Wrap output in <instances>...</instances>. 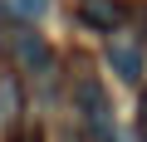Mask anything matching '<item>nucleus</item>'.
Wrapping results in <instances>:
<instances>
[{
	"label": "nucleus",
	"mask_w": 147,
	"mask_h": 142,
	"mask_svg": "<svg viewBox=\"0 0 147 142\" xmlns=\"http://www.w3.org/2000/svg\"><path fill=\"white\" fill-rule=\"evenodd\" d=\"M74 113H79L84 132L93 142H118V122H113V103L103 93V83L93 74H79V83H74Z\"/></svg>",
	"instance_id": "nucleus-1"
},
{
	"label": "nucleus",
	"mask_w": 147,
	"mask_h": 142,
	"mask_svg": "<svg viewBox=\"0 0 147 142\" xmlns=\"http://www.w3.org/2000/svg\"><path fill=\"white\" fill-rule=\"evenodd\" d=\"M15 59H20L25 74H34V79H49V74H54V49H49L34 30H20V34H15Z\"/></svg>",
	"instance_id": "nucleus-2"
},
{
	"label": "nucleus",
	"mask_w": 147,
	"mask_h": 142,
	"mask_svg": "<svg viewBox=\"0 0 147 142\" xmlns=\"http://www.w3.org/2000/svg\"><path fill=\"white\" fill-rule=\"evenodd\" d=\"M103 54H108V64H113V74H118L123 83H142V49H137L132 39H123V34H113Z\"/></svg>",
	"instance_id": "nucleus-3"
},
{
	"label": "nucleus",
	"mask_w": 147,
	"mask_h": 142,
	"mask_svg": "<svg viewBox=\"0 0 147 142\" xmlns=\"http://www.w3.org/2000/svg\"><path fill=\"white\" fill-rule=\"evenodd\" d=\"M79 20L88 30H98V34H113L118 20H123V5L118 0H79Z\"/></svg>",
	"instance_id": "nucleus-4"
},
{
	"label": "nucleus",
	"mask_w": 147,
	"mask_h": 142,
	"mask_svg": "<svg viewBox=\"0 0 147 142\" xmlns=\"http://www.w3.org/2000/svg\"><path fill=\"white\" fill-rule=\"evenodd\" d=\"M15 122H20V83L0 74V127H15Z\"/></svg>",
	"instance_id": "nucleus-5"
},
{
	"label": "nucleus",
	"mask_w": 147,
	"mask_h": 142,
	"mask_svg": "<svg viewBox=\"0 0 147 142\" xmlns=\"http://www.w3.org/2000/svg\"><path fill=\"white\" fill-rule=\"evenodd\" d=\"M15 10H20V15H44L49 0H15Z\"/></svg>",
	"instance_id": "nucleus-6"
},
{
	"label": "nucleus",
	"mask_w": 147,
	"mask_h": 142,
	"mask_svg": "<svg viewBox=\"0 0 147 142\" xmlns=\"http://www.w3.org/2000/svg\"><path fill=\"white\" fill-rule=\"evenodd\" d=\"M137 118H142V127H147V93H142V113H137Z\"/></svg>",
	"instance_id": "nucleus-7"
}]
</instances>
